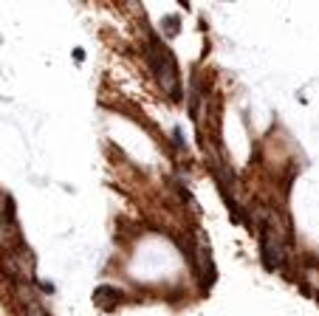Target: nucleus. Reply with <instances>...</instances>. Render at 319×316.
I'll list each match as a JSON object with an SVG mask.
<instances>
[{"instance_id":"1","label":"nucleus","mask_w":319,"mask_h":316,"mask_svg":"<svg viewBox=\"0 0 319 316\" xmlns=\"http://www.w3.org/2000/svg\"><path fill=\"white\" fill-rule=\"evenodd\" d=\"M147 62L153 65L155 76L161 79V85L172 93V99H178V65L172 60L170 48L161 43L158 37H150V45H147Z\"/></svg>"}]
</instances>
